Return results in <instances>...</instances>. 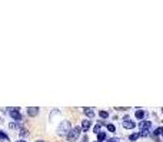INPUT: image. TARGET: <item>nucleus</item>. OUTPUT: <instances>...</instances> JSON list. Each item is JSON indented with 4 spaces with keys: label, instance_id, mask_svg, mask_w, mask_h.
Wrapping results in <instances>:
<instances>
[{
    "label": "nucleus",
    "instance_id": "aec40b11",
    "mask_svg": "<svg viewBox=\"0 0 163 142\" xmlns=\"http://www.w3.org/2000/svg\"><path fill=\"white\" fill-rule=\"evenodd\" d=\"M17 142H26V141H25V139H20V141H17Z\"/></svg>",
    "mask_w": 163,
    "mask_h": 142
},
{
    "label": "nucleus",
    "instance_id": "423d86ee",
    "mask_svg": "<svg viewBox=\"0 0 163 142\" xmlns=\"http://www.w3.org/2000/svg\"><path fill=\"white\" fill-rule=\"evenodd\" d=\"M83 114H85V115H87L90 119L96 116V112H95V109H92V108H89V107H87V108H83Z\"/></svg>",
    "mask_w": 163,
    "mask_h": 142
},
{
    "label": "nucleus",
    "instance_id": "f257e3e1",
    "mask_svg": "<svg viewBox=\"0 0 163 142\" xmlns=\"http://www.w3.org/2000/svg\"><path fill=\"white\" fill-rule=\"evenodd\" d=\"M80 132H82V129H80L79 126H74V128H72V129L67 132V135H66V139H67L69 142H74V141L79 138Z\"/></svg>",
    "mask_w": 163,
    "mask_h": 142
},
{
    "label": "nucleus",
    "instance_id": "ddd939ff",
    "mask_svg": "<svg viewBox=\"0 0 163 142\" xmlns=\"http://www.w3.org/2000/svg\"><path fill=\"white\" fill-rule=\"evenodd\" d=\"M106 139V132H99L97 133V142H102Z\"/></svg>",
    "mask_w": 163,
    "mask_h": 142
},
{
    "label": "nucleus",
    "instance_id": "1a4fd4ad",
    "mask_svg": "<svg viewBox=\"0 0 163 142\" xmlns=\"http://www.w3.org/2000/svg\"><path fill=\"white\" fill-rule=\"evenodd\" d=\"M0 139H2L3 142H10L9 136H7V135H6V133H5V132L2 131V129H0Z\"/></svg>",
    "mask_w": 163,
    "mask_h": 142
},
{
    "label": "nucleus",
    "instance_id": "4468645a",
    "mask_svg": "<svg viewBox=\"0 0 163 142\" xmlns=\"http://www.w3.org/2000/svg\"><path fill=\"white\" fill-rule=\"evenodd\" d=\"M160 133H162V128L159 126V128H157V129H156V131H154V132L152 133V136H154V138H157V136H159Z\"/></svg>",
    "mask_w": 163,
    "mask_h": 142
},
{
    "label": "nucleus",
    "instance_id": "9d476101",
    "mask_svg": "<svg viewBox=\"0 0 163 142\" xmlns=\"http://www.w3.org/2000/svg\"><path fill=\"white\" fill-rule=\"evenodd\" d=\"M9 128H10V129H20L22 125L17 124V122H10V124H9Z\"/></svg>",
    "mask_w": 163,
    "mask_h": 142
},
{
    "label": "nucleus",
    "instance_id": "6ab92c4d",
    "mask_svg": "<svg viewBox=\"0 0 163 142\" xmlns=\"http://www.w3.org/2000/svg\"><path fill=\"white\" fill-rule=\"evenodd\" d=\"M106 142H120V141H119L117 138H110V139H107Z\"/></svg>",
    "mask_w": 163,
    "mask_h": 142
},
{
    "label": "nucleus",
    "instance_id": "0eeeda50",
    "mask_svg": "<svg viewBox=\"0 0 163 142\" xmlns=\"http://www.w3.org/2000/svg\"><path fill=\"white\" fill-rule=\"evenodd\" d=\"M90 125H92V121H90V119H83V121H82V126H80V129L87 131V129L90 128Z\"/></svg>",
    "mask_w": 163,
    "mask_h": 142
},
{
    "label": "nucleus",
    "instance_id": "7ed1b4c3",
    "mask_svg": "<svg viewBox=\"0 0 163 142\" xmlns=\"http://www.w3.org/2000/svg\"><path fill=\"white\" fill-rule=\"evenodd\" d=\"M9 115L15 119V121H22V114L19 112V108H9Z\"/></svg>",
    "mask_w": 163,
    "mask_h": 142
},
{
    "label": "nucleus",
    "instance_id": "9b49d317",
    "mask_svg": "<svg viewBox=\"0 0 163 142\" xmlns=\"http://www.w3.org/2000/svg\"><path fill=\"white\" fill-rule=\"evenodd\" d=\"M19 133H20V136H22V138H25V136H27V135H29V131H27V128L22 126V128H20V132H19Z\"/></svg>",
    "mask_w": 163,
    "mask_h": 142
},
{
    "label": "nucleus",
    "instance_id": "dca6fc26",
    "mask_svg": "<svg viewBox=\"0 0 163 142\" xmlns=\"http://www.w3.org/2000/svg\"><path fill=\"white\" fill-rule=\"evenodd\" d=\"M99 115H100L102 118H107V116H109V112H107V111H100Z\"/></svg>",
    "mask_w": 163,
    "mask_h": 142
},
{
    "label": "nucleus",
    "instance_id": "a211bd4d",
    "mask_svg": "<svg viewBox=\"0 0 163 142\" xmlns=\"http://www.w3.org/2000/svg\"><path fill=\"white\" fill-rule=\"evenodd\" d=\"M93 132H95V133H99V132H100V124H96V125H95V131H93Z\"/></svg>",
    "mask_w": 163,
    "mask_h": 142
},
{
    "label": "nucleus",
    "instance_id": "f3484780",
    "mask_svg": "<svg viewBox=\"0 0 163 142\" xmlns=\"http://www.w3.org/2000/svg\"><path fill=\"white\" fill-rule=\"evenodd\" d=\"M137 138H139V132H137V133H132V135L129 136V139H130V141H136Z\"/></svg>",
    "mask_w": 163,
    "mask_h": 142
},
{
    "label": "nucleus",
    "instance_id": "2eb2a0df",
    "mask_svg": "<svg viewBox=\"0 0 163 142\" xmlns=\"http://www.w3.org/2000/svg\"><path fill=\"white\" fill-rule=\"evenodd\" d=\"M107 129H109V132H116V128L113 124H107Z\"/></svg>",
    "mask_w": 163,
    "mask_h": 142
},
{
    "label": "nucleus",
    "instance_id": "39448f33",
    "mask_svg": "<svg viewBox=\"0 0 163 142\" xmlns=\"http://www.w3.org/2000/svg\"><path fill=\"white\" fill-rule=\"evenodd\" d=\"M139 128H140V131H149L152 128V122L150 121H140Z\"/></svg>",
    "mask_w": 163,
    "mask_h": 142
},
{
    "label": "nucleus",
    "instance_id": "412c9836",
    "mask_svg": "<svg viewBox=\"0 0 163 142\" xmlns=\"http://www.w3.org/2000/svg\"><path fill=\"white\" fill-rule=\"evenodd\" d=\"M36 142H46V141H42V139H39V141H36Z\"/></svg>",
    "mask_w": 163,
    "mask_h": 142
},
{
    "label": "nucleus",
    "instance_id": "f03ea898",
    "mask_svg": "<svg viewBox=\"0 0 163 142\" xmlns=\"http://www.w3.org/2000/svg\"><path fill=\"white\" fill-rule=\"evenodd\" d=\"M72 129V125H70V122L69 121H63L60 125H59V128H57V132H59V135H67V132Z\"/></svg>",
    "mask_w": 163,
    "mask_h": 142
},
{
    "label": "nucleus",
    "instance_id": "20e7f679",
    "mask_svg": "<svg viewBox=\"0 0 163 142\" xmlns=\"http://www.w3.org/2000/svg\"><path fill=\"white\" fill-rule=\"evenodd\" d=\"M135 126H136V124L130 119L129 115H126V116L123 118V128H126V129H133Z\"/></svg>",
    "mask_w": 163,
    "mask_h": 142
},
{
    "label": "nucleus",
    "instance_id": "f8f14e48",
    "mask_svg": "<svg viewBox=\"0 0 163 142\" xmlns=\"http://www.w3.org/2000/svg\"><path fill=\"white\" fill-rule=\"evenodd\" d=\"M144 115H146V114H144V111H142V109L136 111V118H137V119H143V118H144Z\"/></svg>",
    "mask_w": 163,
    "mask_h": 142
},
{
    "label": "nucleus",
    "instance_id": "6e6552de",
    "mask_svg": "<svg viewBox=\"0 0 163 142\" xmlns=\"http://www.w3.org/2000/svg\"><path fill=\"white\" fill-rule=\"evenodd\" d=\"M27 114H29V116H36V115L39 114V108L30 107V108H27Z\"/></svg>",
    "mask_w": 163,
    "mask_h": 142
},
{
    "label": "nucleus",
    "instance_id": "4be33fe9",
    "mask_svg": "<svg viewBox=\"0 0 163 142\" xmlns=\"http://www.w3.org/2000/svg\"><path fill=\"white\" fill-rule=\"evenodd\" d=\"M96 142H97V141H96Z\"/></svg>",
    "mask_w": 163,
    "mask_h": 142
}]
</instances>
